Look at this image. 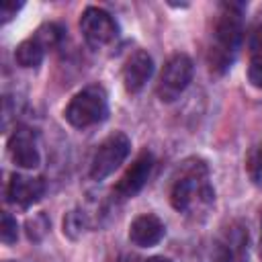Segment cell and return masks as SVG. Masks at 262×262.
Instances as JSON below:
<instances>
[{"label": "cell", "mask_w": 262, "mask_h": 262, "mask_svg": "<svg viewBox=\"0 0 262 262\" xmlns=\"http://www.w3.org/2000/svg\"><path fill=\"white\" fill-rule=\"evenodd\" d=\"M63 37V29L55 23H47L43 27H39L35 31V35H31L29 39L20 41L14 49V59L20 68H37L43 57L45 51L55 47Z\"/></svg>", "instance_id": "cell-6"}, {"label": "cell", "mask_w": 262, "mask_h": 262, "mask_svg": "<svg viewBox=\"0 0 262 262\" xmlns=\"http://www.w3.org/2000/svg\"><path fill=\"white\" fill-rule=\"evenodd\" d=\"M194 74L192 59L186 53H174L162 68L158 80V96L162 102H174L188 88Z\"/></svg>", "instance_id": "cell-5"}, {"label": "cell", "mask_w": 262, "mask_h": 262, "mask_svg": "<svg viewBox=\"0 0 262 262\" xmlns=\"http://www.w3.org/2000/svg\"><path fill=\"white\" fill-rule=\"evenodd\" d=\"M131 151V139L123 131L111 133L94 151L90 160V178L100 182L108 178L129 156Z\"/></svg>", "instance_id": "cell-4"}, {"label": "cell", "mask_w": 262, "mask_h": 262, "mask_svg": "<svg viewBox=\"0 0 262 262\" xmlns=\"http://www.w3.org/2000/svg\"><path fill=\"white\" fill-rule=\"evenodd\" d=\"M244 8L242 2H223L219 6L207 55L209 68L215 74H225L237 57L244 39Z\"/></svg>", "instance_id": "cell-1"}, {"label": "cell", "mask_w": 262, "mask_h": 262, "mask_svg": "<svg viewBox=\"0 0 262 262\" xmlns=\"http://www.w3.org/2000/svg\"><path fill=\"white\" fill-rule=\"evenodd\" d=\"M215 201V190L209 182V168L203 160H186L180 164L170 188V203L178 213L196 215L209 209Z\"/></svg>", "instance_id": "cell-2"}, {"label": "cell", "mask_w": 262, "mask_h": 262, "mask_svg": "<svg viewBox=\"0 0 262 262\" xmlns=\"http://www.w3.org/2000/svg\"><path fill=\"white\" fill-rule=\"evenodd\" d=\"M66 121L76 129L102 123L108 117V96L100 84H90L76 92L63 111Z\"/></svg>", "instance_id": "cell-3"}, {"label": "cell", "mask_w": 262, "mask_h": 262, "mask_svg": "<svg viewBox=\"0 0 262 262\" xmlns=\"http://www.w3.org/2000/svg\"><path fill=\"white\" fill-rule=\"evenodd\" d=\"M143 262H172V260L170 258H164V256H151V258H147Z\"/></svg>", "instance_id": "cell-18"}, {"label": "cell", "mask_w": 262, "mask_h": 262, "mask_svg": "<svg viewBox=\"0 0 262 262\" xmlns=\"http://www.w3.org/2000/svg\"><path fill=\"white\" fill-rule=\"evenodd\" d=\"M151 170H154V156H151V151L143 149V151L135 158V162L125 170V174L121 176V180L115 184L113 194H115L119 201L133 199V196L145 186V182H147Z\"/></svg>", "instance_id": "cell-9"}, {"label": "cell", "mask_w": 262, "mask_h": 262, "mask_svg": "<svg viewBox=\"0 0 262 262\" xmlns=\"http://www.w3.org/2000/svg\"><path fill=\"white\" fill-rule=\"evenodd\" d=\"M80 31L84 35V41L92 49H102L111 45L119 37V25L117 20L98 6L84 8L80 16Z\"/></svg>", "instance_id": "cell-7"}, {"label": "cell", "mask_w": 262, "mask_h": 262, "mask_svg": "<svg viewBox=\"0 0 262 262\" xmlns=\"http://www.w3.org/2000/svg\"><path fill=\"white\" fill-rule=\"evenodd\" d=\"M248 78L256 88L262 90V51L252 55V61H250V68H248Z\"/></svg>", "instance_id": "cell-16"}, {"label": "cell", "mask_w": 262, "mask_h": 262, "mask_svg": "<svg viewBox=\"0 0 262 262\" xmlns=\"http://www.w3.org/2000/svg\"><path fill=\"white\" fill-rule=\"evenodd\" d=\"M45 194V182L43 178H33V176H25V174H12L8 188H6V196L12 205L20 207V209H29L35 203H39Z\"/></svg>", "instance_id": "cell-11"}, {"label": "cell", "mask_w": 262, "mask_h": 262, "mask_svg": "<svg viewBox=\"0 0 262 262\" xmlns=\"http://www.w3.org/2000/svg\"><path fill=\"white\" fill-rule=\"evenodd\" d=\"M8 156L16 166L25 170L37 168L41 164V151L35 133L27 127H18L8 139Z\"/></svg>", "instance_id": "cell-10"}, {"label": "cell", "mask_w": 262, "mask_h": 262, "mask_svg": "<svg viewBox=\"0 0 262 262\" xmlns=\"http://www.w3.org/2000/svg\"><path fill=\"white\" fill-rule=\"evenodd\" d=\"M23 8V2H12V0H4L0 4V23H8L12 16H16V12Z\"/></svg>", "instance_id": "cell-17"}, {"label": "cell", "mask_w": 262, "mask_h": 262, "mask_svg": "<svg viewBox=\"0 0 262 262\" xmlns=\"http://www.w3.org/2000/svg\"><path fill=\"white\" fill-rule=\"evenodd\" d=\"M260 256H262V221H260Z\"/></svg>", "instance_id": "cell-19"}, {"label": "cell", "mask_w": 262, "mask_h": 262, "mask_svg": "<svg viewBox=\"0 0 262 262\" xmlns=\"http://www.w3.org/2000/svg\"><path fill=\"white\" fill-rule=\"evenodd\" d=\"M213 262H248L250 260V233L239 221L229 223L213 244Z\"/></svg>", "instance_id": "cell-8"}, {"label": "cell", "mask_w": 262, "mask_h": 262, "mask_svg": "<svg viewBox=\"0 0 262 262\" xmlns=\"http://www.w3.org/2000/svg\"><path fill=\"white\" fill-rule=\"evenodd\" d=\"M166 235L164 221L154 213L137 215L129 225V239L137 248H151L158 246Z\"/></svg>", "instance_id": "cell-13"}, {"label": "cell", "mask_w": 262, "mask_h": 262, "mask_svg": "<svg viewBox=\"0 0 262 262\" xmlns=\"http://www.w3.org/2000/svg\"><path fill=\"white\" fill-rule=\"evenodd\" d=\"M246 166H248L250 178H252L256 184H262V143L256 145V147L250 151Z\"/></svg>", "instance_id": "cell-15"}, {"label": "cell", "mask_w": 262, "mask_h": 262, "mask_svg": "<svg viewBox=\"0 0 262 262\" xmlns=\"http://www.w3.org/2000/svg\"><path fill=\"white\" fill-rule=\"evenodd\" d=\"M154 74V59L147 51H133L123 66V86L129 94H137Z\"/></svg>", "instance_id": "cell-12"}, {"label": "cell", "mask_w": 262, "mask_h": 262, "mask_svg": "<svg viewBox=\"0 0 262 262\" xmlns=\"http://www.w3.org/2000/svg\"><path fill=\"white\" fill-rule=\"evenodd\" d=\"M0 239L4 244H14L18 239V223L10 213H2V223H0Z\"/></svg>", "instance_id": "cell-14"}]
</instances>
